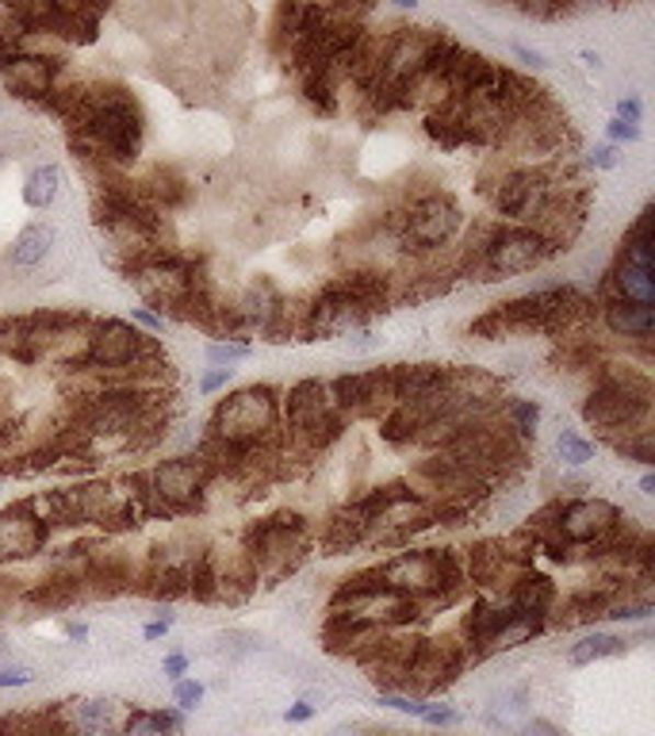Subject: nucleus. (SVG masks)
Instances as JSON below:
<instances>
[{"label": "nucleus", "mask_w": 655, "mask_h": 736, "mask_svg": "<svg viewBox=\"0 0 655 736\" xmlns=\"http://www.w3.org/2000/svg\"><path fill=\"white\" fill-rule=\"evenodd\" d=\"M380 227L395 238L403 258H433V253H441L444 246L460 235L464 212H460V204L449 192L426 189V192H410L407 204L387 215Z\"/></svg>", "instance_id": "f257e3e1"}, {"label": "nucleus", "mask_w": 655, "mask_h": 736, "mask_svg": "<svg viewBox=\"0 0 655 736\" xmlns=\"http://www.w3.org/2000/svg\"><path fill=\"white\" fill-rule=\"evenodd\" d=\"M652 415V384L648 376H636V372H618L606 369L602 380L595 384V392L583 403V418H587L595 430H602L610 441L625 438L633 430H644Z\"/></svg>", "instance_id": "f03ea898"}, {"label": "nucleus", "mask_w": 655, "mask_h": 736, "mask_svg": "<svg viewBox=\"0 0 655 736\" xmlns=\"http://www.w3.org/2000/svg\"><path fill=\"white\" fill-rule=\"evenodd\" d=\"M207 438L226 441V445L261 449L272 445L280 433V392L269 384H249L230 392L215 407Z\"/></svg>", "instance_id": "7ed1b4c3"}, {"label": "nucleus", "mask_w": 655, "mask_h": 736, "mask_svg": "<svg viewBox=\"0 0 655 736\" xmlns=\"http://www.w3.org/2000/svg\"><path fill=\"white\" fill-rule=\"evenodd\" d=\"M280 422H284V433L295 449L318 453V449H326L330 441L341 438L349 418L334 407L330 387L323 380H300L280 399Z\"/></svg>", "instance_id": "20e7f679"}, {"label": "nucleus", "mask_w": 655, "mask_h": 736, "mask_svg": "<svg viewBox=\"0 0 655 736\" xmlns=\"http://www.w3.org/2000/svg\"><path fill=\"white\" fill-rule=\"evenodd\" d=\"M241 548L253 561L257 576L276 579L284 571H295L307 556V522H303L300 510H276L269 518H257L241 533Z\"/></svg>", "instance_id": "39448f33"}, {"label": "nucleus", "mask_w": 655, "mask_h": 736, "mask_svg": "<svg viewBox=\"0 0 655 736\" xmlns=\"http://www.w3.org/2000/svg\"><path fill=\"white\" fill-rule=\"evenodd\" d=\"M556 258V250L549 246V238L533 227H510V223H495L483 242L479 269L475 281H506V276H521L541 269L544 261Z\"/></svg>", "instance_id": "423d86ee"}, {"label": "nucleus", "mask_w": 655, "mask_h": 736, "mask_svg": "<svg viewBox=\"0 0 655 736\" xmlns=\"http://www.w3.org/2000/svg\"><path fill=\"white\" fill-rule=\"evenodd\" d=\"M207 484H212V468L200 456H173L146 476L143 499L150 502L154 514H189L200 507Z\"/></svg>", "instance_id": "0eeeda50"}, {"label": "nucleus", "mask_w": 655, "mask_h": 736, "mask_svg": "<svg viewBox=\"0 0 655 736\" xmlns=\"http://www.w3.org/2000/svg\"><path fill=\"white\" fill-rule=\"evenodd\" d=\"M552 200V173L541 166H513L490 189V207L510 227H533Z\"/></svg>", "instance_id": "6e6552de"}, {"label": "nucleus", "mask_w": 655, "mask_h": 736, "mask_svg": "<svg viewBox=\"0 0 655 736\" xmlns=\"http://www.w3.org/2000/svg\"><path fill=\"white\" fill-rule=\"evenodd\" d=\"M154 346L150 335L135 330L131 322L123 319H104L92 327V335L84 338V365L97 372H112V384H120L127 376V369L143 358L146 350Z\"/></svg>", "instance_id": "1a4fd4ad"}, {"label": "nucleus", "mask_w": 655, "mask_h": 736, "mask_svg": "<svg viewBox=\"0 0 655 736\" xmlns=\"http://www.w3.org/2000/svg\"><path fill=\"white\" fill-rule=\"evenodd\" d=\"M330 387L334 407L346 418H384L395 407V380L392 369H369V372H346Z\"/></svg>", "instance_id": "9d476101"}, {"label": "nucleus", "mask_w": 655, "mask_h": 736, "mask_svg": "<svg viewBox=\"0 0 655 736\" xmlns=\"http://www.w3.org/2000/svg\"><path fill=\"white\" fill-rule=\"evenodd\" d=\"M621 510L613 507L610 499H567L560 502V518H556V533L567 541L572 548L579 545H595L598 537H606V533L613 530V525L621 522Z\"/></svg>", "instance_id": "9b49d317"}, {"label": "nucleus", "mask_w": 655, "mask_h": 736, "mask_svg": "<svg viewBox=\"0 0 655 736\" xmlns=\"http://www.w3.org/2000/svg\"><path fill=\"white\" fill-rule=\"evenodd\" d=\"M50 525L38 518L35 502L23 499L0 510V561H27V556L43 553Z\"/></svg>", "instance_id": "f8f14e48"}, {"label": "nucleus", "mask_w": 655, "mask_h": 736, "mask_svg": "<svg viewBox=\"0 0 655 736\" xmlns=\"http://www.w3.org/2000/svg\"><path fill=\"white\" fill-rule=\"evenodd\" d=\"M0 73H4L8 89L23 100H43L58 89V77H61V61L50 58V54H27V50H15L0 61Z\"/></svg>", "instance_id": "ddd939ff"}, {"label": "nucleus", "mask_w": 655, "mask_h": 736, "mask_svg": "<svg viewBox=\"0 0 655 736\" xmlns=\"http://www.w3.org/2000/svg\"><path fill=\"white\" fill-rule=\"evenodd\" d=\"M376 522L380 518L372 514L369 502L353 499L330 514V522H326L323 530V545L330 548V553H346V548L353 545H364V541H372V533H376Z\"/></svg>", "instance_id": "4468645a"}, {"label": "nucleus", "mask_w": 655, "mask_h": 736, "mask_svg": "<svg viewBox=\"0 0 655 736\" xmlns=\"http://www.w3.org/2000/svg\"><path fill=\"white\" fill-rule=\"evenodd\" d=\"M502 599L518 618H541V622H549L552 607H556V584H552L544 571L526 568L510 587H506Z\"/></svg>", "instance_id": "2eb2a0df"}, {"label": "nucleus", "mask_w": 655, "mask_h": 736, "mask_svg": "<svg viewBox=\"0 0 655 736\" xmlns=\"http://www.w3.org/2000/svg\"><path fill=\"white\" fill-rule=\"evenodd\" d=\"M621 595V587H587V591L567 595L564 602H556L549 614V625H560V630H575V625H590L598 618H606L610 602Z\"/></svg>", "instance_id": "dca6fc26"}, {"label": "nucleus", "mask_w": 655, "mask_h": 736, "mask_svg": "<svg viewBox=\"0 0 655 736\" xmlns=\"http://www.w3.org/2000/svg\"><path fill=\"white\" fill-rule=\"evenodd\" d=\"M395 403H430L449 387V369L444 365H392Z\"/></svg>", "instance_id": "f3484780"}, {"label": "nucleus", "mask_w": 655, "mask_h": 736, "mask_svg": "<svg viewBox=\"0 0 655 736\" xmlns=\"http://www.w3.org/2000/svg\"><path fill=\"white\" fill-rule=\"evenodd\" d=\"M602 319L610 327V335L629 338V342H648L655 335V307L629 304V299H606Z\"/></svg>", "instance_id": "a211bd4d"}, {"label": "nucleus", "mask_w": 655, "mask_h": 736, "mask_svg": "<svg viewBox=\"0 0 655 736\" xmlns=\"http://www.w3.org/2000/svg\"><path fill=\"white\" fill-rule=\"evenodd\" d=\"M606 288H610V299H629V304L655 307V269L618 258V265L610 269Z\"/></svg>", "instance_id": "6ab92c4d"}, {"label": "nucleus", "mask_w": 655, "mask_h": 736, "mask_svg": "<svg viewBox=\"0 0 655 736\" xmlns=\"http://www.w3.org/2000/svg\"><path fill=\"white\" fill-rule=\"evenodd\" d=\"M280 304H284L280 288L269 281V276H261V281H253L246 292H241L238 304H234V312H238V319H241V327L246 330H264L272 322V315L280 312Z\"/></svg>", "instance_id": "aec40b11"}, {"label": "nucleus", "mask_w": 655, "mask_h": 736, "mask_svg": "<svg viewBox=\"0 0 655 736\" xmlns=\"http://www.w3.org/2000/svg\"><path fill=\"white\" fill-rule=\"evenodd\" d=\"M54 242H58V230H54V223L35 219V223H27L20 235H15L12 250H8V261H12L15 269H38L46 258H50Z\"/></svg>", "instance_id": "412c9836"}, {"label": "nucleus", "mask_w": 655, "mask_h": 736, "mask_svg": "<svg viewBox=\"0 0 655 736\" xmlns=\"http://www.w3.org/2000/svg\"><path fill=\"white\" fill-rule=\"evenodd\" d=\"M138 192H143L146 204L158 207V212H161V207H166V212H177V207H184V204H189V196H192L189 181H184V177L177 173L173 166H158L150 177H146Z\"/></svg>", "instance_id": "4be33fe9"}, {"label": "nucleus", "mask_w": 655, "mask_h": 736, "mask_svg": "<svg viewBox=\"0 0 655 736\" xmlns=\"http://www.w3.org/2000/svg\"><path fill=\"white\" fill-rule=\"evenodd\" d=\"M426 422H430V415H426L422 407H415V403H395V407L380 418V438H384L387 445H415Z\"/></svg>", "instance_id": "5701e85b"}, {"label": "nucleus", "mask_w": 655, "mask_h": 736, "mask_svg": "<svg viewBox=\"0 0 655 736\" xmlns=\"http://www.w3.org/2000/svg\"><path fill=\"white\" fill-rule=\"evenodd\" d=\"M625 648H629V641L618 637V633H587V637H579L572 648H567V664H572V668H587V664L621 656Z\"/></svg>", "instance_id": "b1692460"}, {"label": "nucleus", "mask_w": 655, "mask_h": 736, "mask_svg": "<svg viewBox=\"0 0 655 736\" xmlns=\"http://www.w3.org/2000/svg\"><path fill=\"white\" fill-rule=\"evenodd\" d=\"M526 722H529V691H526V687L502 691L495 702H490V710H487V725H490V729L518 733Z\"/></svg>", "instance_id": "393cba45"}, {"label": "nucleus", "mask_w": 655, "mask_h": 736, "mask_svg": "<svg viewBox=\"0 0 655 736\" xmlns=\"http://www.w3.org/2000/svg\"><path fill=\"white\" fill-rule=\"evenodd\" d=\"M58 189H61V169L58 166L31 169L27 181H23V204H27L31 212H46V207L58 200Z\"/></svg>", "instance_id": "a878e982"}, {"label": "nucleus", "mask_w": 655, "mask_h": 736, "mask_svg": "<svg viewBox=\"0 0 655 736\" xmlns=\"http://www.w3.org/2000/svg\"><path fill=\"white\" fill-rule=\"evenodd\" d=\"M189 595L196 602H218V568L207 548H200L189 564Z\"/></svg>", "instance_id": "bb28decb"}, {"label": "nucleus", "mask_w": 655, "mask_h": 736, "mask_svg": "<svg viewBox=\"0 0 655 736\" xmlns=\"http://www.w3.org/2000/svg\"><path fill=\"white\" fill-rule=\"evenodd\" d=\"M502 422L510 426L513 438L533 441L537 438V426H541V403H537V399H510V403H502Z\"/></svg>", "instance_id": "cd10ccee"}, {"label": "nucleus", "mask_w": 655, "mask_h": 736, "mask_svg": "<svg viewBox=\"0 0 655 736\" xmlns=\"http://www.w3.org/2000/svg\"><path fill=\"white\" fill-rule=\"evenodd\" d=\"M613 449H618L625 461H636V464H652L655 461V433L644 426V430H633L625 433V438L613 441Z\"/></svg>", "instance_id": "c85d7f7f"}, {"label": "nucleus", "mask_w": 655, "mask_h": 736, "mask_svg": "<svg viewBox=\"0 0 655 736\" xmlns=\"http://www.w3.org/2000/svg\"><path fill=\"white\" fill-rule=\"evenodd\" d=\"M556 453L564 464H572V468H583V464L595 456V441H587L583 433L575 430H560L556 433Z\"/></svg>", "instance_id": "c756f323"}, {"label": "nucleus", "mask_w": 655, "mask_h": 736, "mask_svg": "<svg viewBox=\"0 0 655 736\" xmlns=\"http://www.w3.org/2000/svg\"><path fill=\"white\" fill-rule=\"evenodd\" d=\"M246 358H253V350H249L246 342H212L207 346V361H212L215 369H230Z\"/></svg>", "instance_id": "7c9ffc66"}, {"label": "nucleus", "mask_w": 655, "mask_h": 736, "mask_svg": "<svg viewBox=\"0 0 655 736\" xmlns=\"http://www.w3.org/2000/svg\"><path fill=\"white\" fill-rule=\"evenodd\" d=\"M120 736H169V733L161 729L158 722H154L150 710H135V714H131L127 722H123Z\"/></svg>", "instance_id": "2f4dec72"}, {"label": "nucleus", "mask_w": 655, "mask_h": 736, "mask_svg": "<svg viewBox=\"0 0 655 736\" xmlns=\"http://www.w3.org/2000/svg\"><path fill=\"white\" fill-rule=\"evenodd\" d=\"M204 683H196V679H181V683L173 687V706L177 710H196L200 702H204Z\"/></svg>", "instance_id": "473e14b6"}, {"label": "nucleus", "mask_w": 655, "mask_h": 736, "mask_svg": "<svg viewBox=\"0 0 655 736\" xmlns=\"http://www.w3.org/2000/svg\"><path fill=\"white\" fill-rule=\"evenodd\" d=\"M418 722H426L430 729H452V725H460V714L452 706H433V702H426Z\"/></svg>", "instance_id": "72a5a7b5"}, {"label": "nucleus", "mask_w": 655, "mask_h": 736, "mask_svg": "<svg viewBox=\"0 0 655 736\" xmlns=\"http://www.w3.org/2000/svg\"><path fill=\"white\" fill-rule=\"evenodd\" d=\"M218 653H230V656H246L249 648H253V637L249 633H218Z\"/></svg>", "instance_id": "f704fd0d"}, {"label": "nucleus", "mask_w": 655, "mask_h": 736, "mask_svg": "<svg viewBox=\"0 0 655 736\" xmlns=\"http://www.w3.org/2000/svg\"><path fill=\"white\" fill-rule=\"evenodd\" d=\"M380 706L387 710H399V714H410V717H422V699H407V694H380Z\"/></svg>", "instance_id": "c9c22d12"}, {"label": "nucleus", "mask_w": 655, "mask_h": 736, "mask_svg": "<svg viewBox=\"0 0 655 736\" xmlns=\"http://www.w3.org/2000/svg\"><path fill=\"white\" fill-rule=\"evenodd\" d=\"M31 683H35V671L23 668V664L0 668V691H8V687H31Z\"/></svg>", "instance_id": "e433bc0d"}, {"label": "nucleus", "mask_w": 655, "mask_h": 736, "mask_svg": "<svg viewBox=\"0 0 655 736\" xmlns=\"http://www.w3.org/2000/svg\"><path fill=\"white\" fill-rule=\"evenodd\" d=\"M380 342H384V338L372 335V330H353V338H346V342H341V350H346V353H372Z\"/></svg>", "instance_id": "4c0bfd02"}, {"label": "nucleus", "mask_w": 655, "mask_h": 736, "mask_svg": "<svg viewBox=\"0 0 655 736\" xmlns=\"http://www.w3.org/2000/svg\"><path fill=\"white\" fill-rule=\"evenodd\" d=\"M587 166L590 169H613V166H618V146H613V143H598L595 150L587 154Z\"/></svg>", "instance_id": "58836bf2"}, {"label": "nucleus", "mask_w": 655, "mask_h": 736, "mask_svg": "<svg viewBox=\"0 0 655 736\" xmlns=\"http://www.w3.org/2000/svg\"><path fill=\"white\" fill-rule=\"evenodd\" d=\"M150 714L169 736H184V714H181V710H169L166 706V710H150Z\"/></svg>", "instance_id": "ea45409f"}, {"label": "nucleus", "mask_w": 655, "mask_h": 736, "mask_svg": "<svg viewBox=\"0 0 655 736\" xmlns=\"http://www.w3.org/2000/svg\"><path fill=\"white\" fill-rule=\"evenodd\" d=\"M234 380V369H212V372H204V380H200V395H215V392H223L226 384Z\"/></svg>", "instance_id": "a19ab883"}, {"label": "nucleus", "mask_w": 655, "mask_h": 736, "mask_svg": "<svg viewBox=\"0 0 655 736\" xmlns=\"http://www.w3.org/2000/svg\"><path fill=\"white\" fill-rule=\"evenodd\" d=\"M606 135H610L613 143H641V127H633V123H625V120L606 123Z\"/></svg>", "instance_id": "79ce46f5"}, {"label": "nucleus", "mask_w": 655, "mask_h": 736, "mask_svg": "<svg viewBox=\"0 0 655 736\" xmlns=\"http://www.w3.org/2000/svg\"><path fill=\"white\" fill-rule=\"evenodd\" d=\"M613 120H625V123H633V127H641V120H644V104L636 97H625V100H618V115Z\"/></svg>", "instance_id": "37998d69"}, {"label": "nucleus", "mask_w": 655, "mask_h": 736, "mask_svg": "<svg viewBox=\"0 0 655 736\" xmlns=\"http://www.w3.org/2000/svg\"><path fill=\"white\" fill-rule=\"evenodd\" d=\"M518 12L537 15V20H556V15H567V12H572V8H567V4H521Z\"/></svg>", "instance_id": "c03bdc74"}, {"label": "nucleus", "mask_w": 655, "mask_h": 736, "mask_svg": "<svg viewBox=\"0 0 655 736\" xmlns=\"http://www.w3.org/2000/svg\"><path fill=\"white\" fill-rule=\"evenodd\" d=\"M518 736H564V733H560L552 722H544V717H533V722H526V725H521Z\"/></svg>", "instance_id": "a18cd8bd"}, {"label": "nucleus", "mask_w": 655, "mask_h": 736, "mask_svg": "<svg viewBox=\"0 0 655 736\" xmlns=\"http://www.w3.org/2000/svg\"><path fill=\"white\" fill-rule=\"evenodd\" d=\"M315 714H318V710L310 706V702H303V699L295 702V706H287V710H284V717H287V722H292V725H303V722H310V717H315Z\"/></svg>", "instance_id": "49530a36"}, {"label": "nucleus", "mask_w": 655, "mask_h": 736, "mask_svg": "<svg viewBox=\"0 0 655 736\" xmlns=\"http://www.w3.org/2000/svg\"><path fill=\"white\" fill-rule=\"evenodd\" d=\"M510 50L518 54V58L526 61V66H533V69H544V66H549V58H544L541 50H529V46H521V43H510Z\"/></svg>", "instance_id": "de8ad7c7"}, {"label": "nucleus", "mask_w": 655, "mask_h": 736, "mask_svg": "<svg viewBox=\"0 0 655 736\" xmlns=\"http://www.w3.org/2000/svg\"><path fill=\"white\" fill-rule=\"evenodd\" d=\"M189 671V656H181V653H173V656H166V676L173 679V683H181V676Z\"/></svg>", "instance_id": "09e8293b"}, {"label": "nucleus", "mask_w": 655, "mask_h": 736, "mask_svg": "<svg viewBox=\"0 0 655 736\" xmlns=\"http://www.w3.org/2000/svg\"><path fill=\"white\" fill-rule=\"evenodd\" d=\"M135 322H143L146 330H166V319L158 312H150V307H135Z\"/></svg>", "instance_id": "8fccbe9b"}, {"label": "nucleus", "mask_w": 655, "mask_h": 736, "mask_svg": "<svg viewBox=\"0 0 655 736\" xmlns=\"http://www.w3.org/2000/svg\"><path fill=\"white\" fill-rule=\"evenodd\" d=\"M169 630H173V618H158V622H150V625H146V630H143V637H146V641H158V637H166Z\"/></svg>", "instance_id": "3c124183"}, {"label": "nucleus", "mask_w": 655, "mask_h": 736, "mask_svg": "<svg viewBox=\"0 0 655 736\" xmlns=\"http://www.w3.org/2000/svg\"><path fill=\"white\" fill-rule=\"evenodd\" d=\"M641 495H655V476H652V472H644V476H641Z\"/></svg>", "instance_id": "603ef678"}, {"label": "nucleus", "mask_w": 655, "mask_h": 736, "mask_svg": "<svg viewBox=\"0 0 655 736\" xmlns=\"http://www.w3.org/2000/svg\"><path fill=\"white\" fill-rule=\"evenodd\" d=\"M66 633H69V637H74V641H84V637H89V630H84V625H74V622L66 625Z\"/></svg>", "instance_id": "864d4df0"}, {"label": "nucleus", "mask_w": 655, "mask_h": 736, "mask_svg": "<svg viewBox=\"0 0 655 736\" xmlns=\"http://www.w3.org/2000/svg\"><path fill=\"white\" fill-rule=\"evenodd\" d=\"M579 58H583V61H587V66H590V69H598V66H602V58H598V54H595V50H583V54H579Z\"/></svg>", "instance_id": "5fc2aeb1"}]
</instances>
